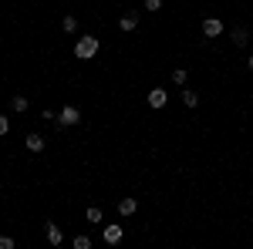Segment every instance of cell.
I'll list each match as a JSON object with an SVG mask.
<instances>
[{
  "label": "cell",
  "mask_w": 253,
  "mask_h": 249,
  "mask_svg": "<svg viewBox=\"0 0 253 249\" xmlns=\"http://www.w3.org/2000/svg\"><path fill=\"white\" fill-rule=\"evenodd\" d=\"M98 51H101V40L91 37V34H88V37H78V44H75V58L78 61H91Z\"/></svg>",
  "instance_id": "cell-1"
},
{
  "label": "cell",
  "mask_w": 253,
  "mask_h": 249,
  "mask_svg": "<svg viewBox=\"0 0 253 249\" xmlns=\"http://www.w3.org/2000/svg\"><path fill=\"white\" fill-rule=\"evenodd\" d=\"M78 121H81V111L75 108V105H68V108L58 115V125H64V128H71V125H78Z\"/></svg>",
  "instance_id": "cell-2"
},
{
  "label": "cell",
  "mask_w": 253,
  "mask_h": 249,
  "mask_svg": "<svg viewBox=\"0 0 253 249\" xmlns=\"http://www.w3.org/2000/svg\"><path fill=\"white\" fill-rule=\"evenodd\" d=\"M219 34H223V20H216V17L203 20V37H219Z\"/></svg>",
  "instance_id": "cell-3"
},
{
  "label": "cell",
  "mask_w": 253,
  "mask_h": 249,
  "mask_svg": "<svg viewBox=\"0 0 253 249\" xmlns=\"http://www.w3.org/2000/svg\"><path fill=\"white\" fill-rule=\"evenodd\" d=\"M101 236H105V243H108V246H118V243H122V236H125V229L115 222V226H105Z\"/></svg>",
  "instance_id": "cell-4"
},
{
  "label": "cell",
  "mask_w": 253,
  "mask_h": 249,
  "mask_svg": "<svg viewBox=\"0 0 253 249\" xmlns=\"http://www.w3.org/2000/svg\"><path fill=\"white\" fill-rule=\"evenodd\" d=\"M118 27H122L125 34H128V31H135V27H138V14H135V10H125V14L118 17Z\"/></svg>",
  "instance_id": "cell-5"
},
{
  "label": "cell",
  "mask_w": 253,
  "mask_h": 249,
  "mask_svg": "<svg viewBox=\"0 0 253 249\" xmlns=\"http://www.w3.org/2000/svg\"><path fill=\"white\" fill-rule=\"evenodd\" d=\"M166 88H152L149 91V108H166Z\"/></svg>",
  "instance_id": "cell-6"
},
{
  "label": "cell",
  "mask_w": 253,
  "mask_h": 249,
  "mask_svg": "<svg viewBox=\"0 0 253 249\" xmlns=\"http://www.w3.org/2000/svg\"><path fill=\"white\" fill-rule=\"evenodd\" d=\"M47 243H51V246H61V243H64V232H61L58 222H47Z\"/></svg>",
  "instance_id": "cell-7"
},
{
  "label": "cell",
  "mask_w": 253,
  "mask_h": 249,
  "mask_svg": "<svg viewBox=\"0 0 253 249\" xmlns=\"http://www.w3.org/2000/svg\"><path fill=\"white\" fill-rule=\"evenodd\" d=\"M138 202L135 199H118V215H135Z\"/></svg>",
  "instance_id": "cell-8"
},
{
  "label": "cell",
  "mask_w": 253,
  "mask_h": 249,
  "mask_svg": "<svg viewBox=\"0 0 253 249\" xmlns=\"http://www.w3.org/2000/svg\"><path fill=\"white\" fill-rule=\"evenodd\" d=\"M230 37H233L236 47H247V40H250V31H247V27H233V34H230Z\"/></svg>",
  "instance_id": "cell-9"
},
{
  "label": "cell",
  "mask_w": 253,
  "mask_h": 249,
  "mask_svg": "<svg viewBox=\"0 0 253 249\" xmlns=\"http://www.w3.org/2000/svg\"><path fill=\"white\" fill-rule=\"evenodd\" d=\"M24 145H27V152H44V138H41V135H27V142H24Z\"/></svg>",
  "instance_id": "cell-10"
},
{
  "label": "cell",
  "mask_w": 253,
  "mask_h": 249,
  "mask_svg": "<svg viewBox=\"0 0 253 249\" xmlns=\"http://www.w3.org/2000/svg\"><path fill=\"white\" fill-rule=\"evenodd\" d=\"M84 219H88L91 226H101V219H105V212L98 209V206H88V212H84Z\"/></svg>",
  "instance_id": "cell-11"
},
{
  "label": "cell",
  "mask_w": 253,
  "mask_h": 249,
  "mask_svg": "<svg viewBox=\"0 0 253 249\" xmlns=\"http://www.w3.org/2000/svg\"><path fill=\"white\" fill-rule=\"evenodd\" d=\"M10 108H14L17 115H24V111H27V98H24V95H14V98H10Z\"/></svg>",
  "instance_id": "cell-12"
},
{
  "label": "cell",
  "mask_w": 253,
  "mask_h": 249,
  "mask_svg": "<svg viewBox=\"0 0 253 249\" xmlns=\"http://www.w3.org/2000/svg\"><path fill=\"white\" fill-rule=\"evenodd\" d=\"M61 27H64V34H75V31H78V20L71 17V14H64V20H61Z\"/></svg>",
  "instance_id": "cell-13"
},
{
  "label": "cell",
  "mask_w": 253,
  "mask_h": 249,
  "mask_svg": "<svg viewBox=\"0 0 253 249\" xmlns=\"http://www.w3.org/2000/svg\"><path fill=\"white\" fill-rule=\"evenodd\" d=\"M71 246H75V249H91V236H75Z\"/></svg>",
  "instance_id": "cell-14"
},
{
  "label": "cell",
  "mask_w": 253,
  "mask_h": 249,
  "mask_svg": "<svg viewBox=\"0 0 253 249\" xmlns=\"http://www.w3.org/2000/svg\"><path fill=\"white\" fill-rule=\"evenodd\" d=\"M182 101H186V108H199V95L196 91H182Z\"/></svg>",
  "instance_id": "cell-15"
},
{
  "label": "cell",
  "mask_w": 253,
  "mask_h": 249,
  "mask_svg": "<svg viewBox=\"0 0 253 249\" xmlns=\"http://www.w3.org/2000/svg\"><path fill=\"white\" fill-rule=\"evenodd\" d=\"M186 77H189V74H186V68H175V71H172V84L182 88V84H186Z\"/></svg>",
  "instance_id": "cell-16"
},
{
  "label": "cell",
  "mask_w": 253,
  "mask_h": 249,
  "mask_svg": "<svg viewBox=\"0 0 253 249\" xmlns=\"http://www.w3.org/2000/svg\"><path fill=\"white\" fill-rule=\"evenodd\" d=\"M17 243H14V236H0V249H14Z\"/></svg>",
  "instance_id": "cell-17"
},
{
  "label": "cell",
  "mask_w": 253,
  "mask_h": 249,
  "mask_svg": "<svg viewBox=\"0 0 253 249\" xmlns=\"http://www.w3.org/2000/svg\"><path fill=\"white\" fill-rule=\"evenodd\" d=\"M7 132H10V118L0 115V135H7Z\"/></svg>",
  "instance_id": "cell-18"
},
{
  "label": "cell",
  "mask_w": 253,
  "mask_h": 249,
  "mask_svg": "<svg viewBox=\"0 0 253 249\" xmlns=\"http://www.w3.org/2000/svg\"><path fill=\"white\" fill-rule=\"evenodd\" d=\"M162 7V0H145V10H159Z\"/></svg>",
  "instance_id": "cell-19"
},
{
  "label": "cell",
  "mask_w": 253,
  "mask_h": 249,
  "mask_svg": "<svg viewBox=\"0 0 253 249\" xmlns=\"http://www.w3.org/2000/svg\"><path fill=\"white\" fill-rule=\"evenodd\" d=\"M250 71H253V54H250Z\"/></svg>",
  "instance_id": "cell-20"
}]
</instances>
